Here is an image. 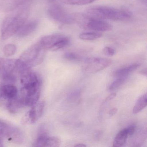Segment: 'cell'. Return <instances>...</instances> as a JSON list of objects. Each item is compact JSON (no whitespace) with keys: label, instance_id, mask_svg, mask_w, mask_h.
I'll return each instance as SVG.
<instances>
[{"label":"cell","instance_id":"cell-1","mask_svg":"<svg viewBox=\"0 0 147 147\" xmlns=\"http://www.w3.org/2000/svg\"><path fill=\"white\" fill-rule=\"evenodd\" d=\"M22 85L20 97L25 106L30 107L38 102L41 93L42 81L35 72L30 70L20 75Z\"/></svg>","mask_w":147,"mask_h":147},{"label":"cell","instance_id":"cell-2","mask_svg":"<svg viewBox=\"0 0 147 147\" xmlns=\"http://www.w3.org/2000/svg\"><path fill=\"white\" fill-rule=\"evenodd\" d=\"M47 51L37 42L22 53L16 60V67L18 74H21L25 71L41 64L45 57Z\"/></svg>","mask_w":147,"mask_h":147},{"label":"cell","instance_id":"cell-3","mask_svg":"<svg viewBox=\"0 0 147 147\" xmlns=\"http://www.w3.org/2000/svg\"><path fill=\"white\" fill-rule=\"evenodd\" d=\"M89 17L100 20L125 21L132 17V13L124 8H116L103 6H93L86 10Z\"/></svg>","mask_w":147,"mask_h":147},{"label":"cell","instance_id":"cell-4","mask_svg":"<svg viewBox=\"0 0 147 147\" xmlns=\"http://www.w3.org/2000/svg\"><path fill=\"white\" fill-rule=\"evenodd\" d=\"M28 13V7H23L16 14L6 18L1 26V39L7 40L16 34L26 22Z\"/></svg>","mask_w":147,"mask_h":147},{"label":"cell","instance_id":"cell-5","mask_svg":"<svg viewBox=\"0 0 147 147\" xmlns=\"http://www.w3.org/2000/svg\"><path fill=\"white\" fill-rule=\"evenodd\" d=\"M73 16L74 23L83 30L97 32L110 31L112 30L111 24L104 20L91 18L86 13H75Z\"/></svg>","mask_w":147,"mask_h":147},{"label":"cell","instance_id":"cell-6","mask_svg":"<svg viewBox=\"0 0 147 147\" xmlns=\"http://www.w3.org/2000/svg\"><path fill=\"white\" fill-rule=\"evenodd\" d=\"M15 73H18L16 60L7 58L0 59V76L4 81L7 84L14 83L17 79Z\"/></svg>","mask_w":147,"mask_h":147},{"label":"cell","instance_id":"cell-7","mask_svg":"<svg viewBox=\"0 0 147 147\" xmlns=\"http://www.w3.org/2000/svg\"><path fill=\"white\" fill-rule=\"evenodd\" d=\"M47 13L50 18L57 24H70L74 23L73 14L68 13L59 5L51 6L48 9Z\"/></svg>","mask_w":147,"mask_h":147},{"label":"cell","instance_id":"cell-8","mask_svg":"<svg viewBox=\"0 0 147 147\" xmlns=\"http://www.w3.org/2000/svg\"><path fill=\"white\" fill-rule=\"evenodd\" d=\"M111 63V60L107 58L89 57L85 60L82 70L88 74H94L106 68Z\"/></svg>","mask_w":147,"mask_h":147},{"label":"cell","instance_id":"cell-9","mask_svg":"<svg viewBox=\"0 0 147 147\" xmlns=\"http://www.w3.org/2000/svg\"><path fill=\"white\" fill-rule=\"evenodd\" d=\"M0 128L2 129L4 137L8 141L17 144H21L24 142V136L18 128L1 121H0Z\"/></svg>","mask_w":147,"mask_h":147},{"label":"cell","instance_id":"cell-10","mask_svg":"<svg viewBox=\"0 0 147 147\" xmlns=\"http://www.w3.org/2000/svg\"><path fill=\"white\" fill-rule=\"evenodd\" d=\"M45 106V101L37 102L23 117L21 119V123L24 125L35 123L42 116Z\"/></svg>","mask_w":147,"mask_h":147},{"label":"cell","instance_id":"cell-11","mask_svg":"<svg viewBox=\"0 0 147 147\" xmlns=\"http://www.w3.org/2000/svg\"><path fill=\"white\" fill-rule=\"evenodd\" d=\"M30 0H0V11L8 12L24 5Z\"/></svg>","mask_w":147,"mask_h":147},{"label":"cell","instance_id":"cell-12","mask_svg":"<svg viewBox=\"0 0 147 147\" xmlns=\"http://www.w3.org/2000/svg\"><path fill=\"white\" fill-rule=\"evenodd\" d=\"M18 94V88L13 84H5L0 88V97L7 101L16 98Z\"/></svg>","mask_w":147,"mask_h":147},{"label":"cell","instance_id":"cell-13","mask_svg":"<svg viewBox=\"0 0 147 147\" xmlns=\"http://www.w3.org/2000/svg\"><path fill=\"white\" fill-rule=\"evenodd\" d=\"M38 26V22L36 20H30L27 23H25L20 28L17 34L19 38H24L31 34L35 31Z\"/></svg>","mask_w":147,"mask_h":147},{"label":"cell","instance_id":"cell-14","mask_svg":"<svg viewBox=\"0 0 147 147\" xmlns=\"http://www.w3.org/2000/svg\"><path fill=\"white\" fill-rule=\"evenodd\" d=\"M63 36H64V35L60 34L45 36L42 37L38 42L45 49L46 51L50 50L51 47Z\"/></svg>","mask_w":147,"mask_h":147},{"label":"cell","instance_id":"cell-15","mask_svg":"<svg viewBox=\"0 0 147 147\" xmlns=\"http://www.w3.org/2000/svg\"><path fill=\"white\" fill-rule=\"evenodd\" d=\"M7 107L8 111L12 113H18L25 107L22 98L18 95L16 98L7 100Z\"/></svg>","mask_w":147,"mask_h":147},{"label":"cell","instance_id":"cell-16","mask_svg":"<svg viewBox=\"0 0 147 147\" xmlns=\"http://www.w3.org/2000/svg\"><path fill=\"white\" fill-rule=\"evenodd\" d=\"M139 63H134L125 67L119 69L115 71L114 76L117 78H128V76L136 70L139 66Z\"/></svg>","mask_w":147,"mask_h":147},{"label":"cell","instance_id":"cell-17","mask_svg":"<svg viewBox=\"0 0 147 147\" xmlns=\"http://www.w3.org/2000/svg\"><path fill=\"white\" fill-rule=\"evenodd\" d=\"M128 136L126 128L120 131L117 134L114 139L113 142V147H120L123 146L126 142Z\"/></svg>","mask_w":147,"mask_h":147},{"label":"cell","instance_id":"cell-18","mask_svg":"<svg viewBox=\"0 0 147 147\" xmlns=\"http://www.w3.org/2000/svg\"><path fill=\"white\" fill-rule=\"evenodd\" d=\"M147 105V94H144L138 100L133 107L132 113L136 114L143 110Z\"/></svg>","mask_w":147,"mask_h":147},{"label":"cell","instance_id":"cell-19","mask_svg":"<svg viewBox=\"0 0 147 147\" xmlns=\"http://www.w3.org/2000/svg\"><path fill=\"white\" fill-rule=\"evenodd\" d=\"M102 34L99 32H87L81 33L79 35V38L82 40L92 41L100 38Z\"/></svg>","mask_w":147,"mask_h":147},{"label":"cell","instance_id":"cell-20","mask_svg":"<svg viewBox=\"0 0 147 147\" xmlns=\"http://www.w3.org/2000/svg\"><path fill=\"white\" fill-rule=\"evenodd\" d=\"M69 38L67 37L64 36L62 38L57 41L50 49L49 51H55L61 49L65 48L69 44Z\"/></svg>","mask_w":147,"mask_h":147},{"label":"cell","instance_id":"cell-21","mask_svg":"<svg viewBox=\"0 0 147 147\" xmlns=\"http://www.w3.org/2000/svg\"><path fill=\"white\" fill-rule=\"evenodd\" d=\"M62 3L70 5H84L93 3L97 0H60Z\"/></svg>","mask_w":147,"mask_h":147},{"label":"cell","instance_id":"cell-22","mask_svg":"<svg viewBox=\"0 0 147 147\" xmlns=\"http://www.w3.org/2000/svg\"><path fill=\"white\" fill-rule=\"evenodd\" d=\"M49 136L45 131H41L38 133L36 139L33 143V147H44L45 141Z\"/></svg>","mask_w":147,"mask_h":147},{"label":"cell","instance_id":"cell-23","mask_svg":"<svg viewBox=\"0 0 147 147\" xmlns=\"http://www.w3.org/2000/svg\"><path fill=\"white\" fill-rule=\"evenodd\" d=\"M61 144V140L58 138L49 136L45 141L44 147H58Z\"/></svg>","mask_w":147,"mask_h":147},{"label":"cell","instance_id":"cell-24","mask_svg":"<svg viewBox=\"0 0 147 147\" xmlns=\"http://www.w3.org/2000/svg\"><path fill=\"white\" fill-rule=\"evenodd\" d=\"M17 51V46L13 44H9L5 45L3 48V53L7 57L13 55Z\"/></svg>","mask_w":147,"mask_h":147},{"label":"cell","instance_id":"cell-25","mask_svg":"<svg viewBox=\"0 0 147 147\" xmlns=\"http://www.w3.org/2000/svg\"><path fill=\"white\" fill-rule=\"evenodd\" d=\"M126 79V78H117V80L111 83L108 88V91H113L118 88L122 84H123Z\"/></svg>","mask_w":147,"mask_h":147},{"label":"cell","instance_id":"cell-26","mask_svg":"<svg viewBox=\"0 0 147 147\" xmlns=\"http://www.w3.org/2000/svg\"><path fill=\"white\" fill-rule=\"evenodd\" d=\"M64 57L67 60L70 61H78L80 59V57L77 54L73 52H68L65 53Z\"/></svg>","mask_w":147,"mask_h":147},{"label":"cell","instance_id":"cell-27","mask_svg":"<svg viewBox=\"0 0 147 147\" xmlns=\"http://www.w3.org/2000/svg\"><path fill=\"white\" fill-rule=\"evenodd\" d=\"M103 53L106 55L111 56L114 55L115 51L113 49L109 47H105L103 50Z\"/></svg>","mask_w":147,"mask_h":147},{"label":"cell","instance_id":"cell-28","mask_svg":"<svg viewBox=\"0 0 147 147\" xmlns=\"http://www.w3.org/2000/svg\"><path fill=\"white\" fill-rule=\"evenodd\" d=\"M80 91H75L69 95V99L70 100H75L77 99V98L80 96Z\"/></svg>","mask_w":147,"mask_h":147},{"label":"cell","instance_id":"cell-29","mask_svg":"<svg viewBox=\"0 0 147 147\" xmlns=\"http://www.w3.org/2000/svg\"><path fill=\"white\" fill-rule=\"evenodd\" d=\"M136 127L135 125H132L126 128V130H127L128 136H132L136 132Z\"/></svg>","mask_w":147,"mask_h":147},{"label":"cell","instance_id":"cell-30","mask_svg":"<svg viewBox=\"0 0 147 147\" xmlns=\"http://www.w3.org/2000/svg\"><path fill=\"white\" fill-rule=\"evenodd\" d=\"M4 136L2 129L0 128V147L4 146Z\"/></svg>","mask_w":147,"mask_h":147},{"label":"cell","instance_id":"cell-31","mask_svg":"<svg viewBox=\"0 0 147 147\" xmlns=\"http://www.w3.org/2000/svg\"><path fill=\"white\" fill-rule=\"evenodd\" d=\"M117 95V94L116 93H112L110 95H108L106 98L105 99V102H108V101H111Z\"/></svg>","mask_w":147,"mask_h":147},{"label":"cell","instance_id":"cell-32","mask_svg":"<svg viewBox=\"0 0 147 147\" xmlns=\"http://www.w3.org/2000/svg\"><path fill=\"white\" fill-rule=\"evenodd\" d=\"M117 108H116V107H114V108H113V109H112L111 110L109 111V115L111 116V117L113 116L117 113Z\"/></svg>","mask_w":147,"mask_h":147},{"label":"cell","instance_id":"cell-33","mask_svg":"<svg viewBox=\"0 0 147 147\" xmlns=\"http://www.w3.org/2000/svg\"><path fill=\"white\" fill-rule=\"evenodd\" d=\"M139 74L144 76H147V70L146 69H142L139 71Z\"/></svg>","mask_w":147,"mask_h":147},{"label":"cell","instance_id":"cell-34","mask_svg":"<svg viewBox=\"0 0 147 147\" xmlns=\"http://www.w3.org/2000/svg\"><path fill=\"white\" fill-rule=\"evenodd\" d=\"M75 147H86V145H85L84 144H76L74 145Z\"/></svg>","mask_w":147,"mask_h":147},{"label":"cell","instance_id":"cell-35","mask_svg":"<svg viewBox=\"0 0 147 147\" xmlns=\"http://www.w3.org/2000/svg\"><path fill=\"white\" fill-rule=\"evenodd\" d=\"M47 1H48L49 2H53L55 1H56V0H47Z\"/></svg>","mask_w":147,"mask_h":147}]
</instances>
